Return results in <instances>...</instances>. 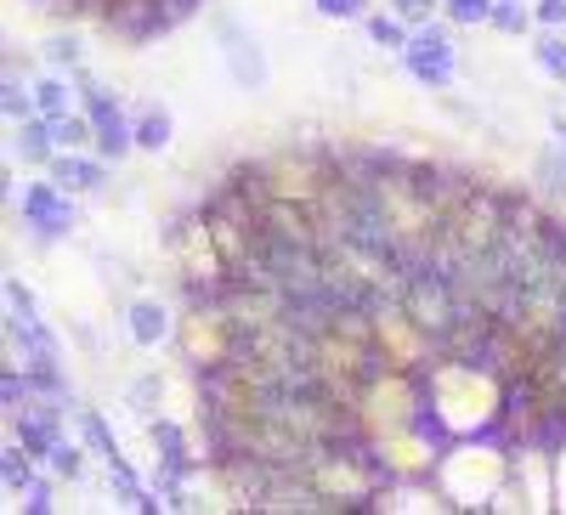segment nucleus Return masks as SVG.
<instances>
[{
	"label": "nucleus",
	"mask_w": 566,
	"mask_h": 515,
	"mask_svg": "<svg viewBox=\"0 0 566 515\" xmlns=\"http://www.w3.org/2000/svg\"><path fill=\"white\" fill-rule=\"evenodd\" d=\"M130 335H136V346H159V340H165V335H176V329L165 323V306L136 301V306H130Z\"/></svg>",
	"instance_id": "nucleus-10"
},
{
	"label": "nucleus",
	"mask_w": 566,
	"mask_h": 515,
	"mask_svg": "<svg viewBox=\"0 0 566 515\" xmlns=\"http://www.w3.org/2000/svg\"><path fill=\"white\" fill-rule=\"evenodd\" d=\"M357 419V442H380L391 431H408V425H424L431 419V402H424V374H397V368H374L368 386L352 408Z\"/></svg>",
	"instance_id": "nucleus-2"
},
{
	"label": "nucleus",
	"mask_w": 566,
	"mask_h": 515,
	"mask_svg": "<svg viewBox=\"0 0 566 515\" xmlns=\"http://www.w3.org/2000/svg\"><path fill=\"white\" fill-rule=\"evenodd\" d=\"M408 69H413L424 85H448V74H453V52H448V40H442V34H431V29H419V34L408 40Z\"/></svg>",
	"instance_id": "nucleus-9"
},
{
	"label": "nucleus",
	"mask_w": 566,
	"mask_h": 515,
	"mask_svg": "<svg viewBox=\"0 0 566 515\" xmlns=\"http://www.w3.org/2000/svg\"><path fill=\"white\" fill-rule=\"evenodd\" d=\"M374 459L391 482H437V464H442V442L431 425H408L374 442Z\"/></svg>",
	"instance_id": "nucleus-8"
},
{
	"label": "nucleus",
	"mask_w": 566,
	"mask_h": 515,
	"mask_svg": "<svg viewBox=\"0 0 566 515\" xmlns=\"http://www.w3.org/2000/svg\"><path fill=\"white\" fill-rule=\"evenodd\" d=\"M510 482V453L476 437H453L437 464V487L448 493L453 509H493V493Z\"/></svg>",
	"instance_id": "nucleus-4"
},
{
	"label": "nucleus",
	"mask_w": 566,
	"mask_h": 515,
	"mask_svg": "<svg viewBox=\"0 0 566 515\" xmlns=\"http://www.w3.org/2000/svg\"><path fill=\"white\" fill-rule=\"evenodd\" d=\"M437 7H448V0H397V18H402L408 29H419V23L431 18Z\"/></svg>",
	"instance_id": "nucleus-14"
},
{
	"label": "nucleus",
	"mask_w": 566,
	"mask_h": 515,
	"mask_svg": "<svg viewBox=\"0 0 566 515\" xmlns=\"http://www.w3.org/2000/svg\"><path fill=\"white\" fill-rule=\"evenodd\" d=\"M244 181L255 187L261 199L272 204H317L328 193V181L340 176V154H306V148H283V154H266L255 165H239Z\"/></svg>",
	"instance_id": "nucleus-3"
},
{
	"label": "nucleus",
	"mask_w": 566,
	"mask_h": 515,
	"mask_svg": "<svg viewBox=\"0 0 566 515\" xmlns=\"http://www.w3.org/2000/svg\"><path fill=\"white\" fill-rule=\"evenodd\" d=\"M328 18H363V0H317Z\"/></svg>",
	"instance_id": "nucleus-15"
},
{
	"label": "nucleus",
	"mask_w": 566,
	"mask_h": 515,
	"mask_svg": "<svg viewBox=\"0 0 566 515\" xmlns=\"http://www.w3.org/2000/svg\"><path fill=\"white\" fill-rule=\"evenodd\" d=\"M170 266H176V277H181L187 301H221V295L232 290V266H227L216 232H210L205 204L170 227Z\"/></svg>",
	"instance_id": "nucleus-5"
},
{
	"label": "nucleus",
	"mask_w": 566,
	"mask_h": 515,
	"mask_svg": "<svg viewBox=\"0 0 566 515\" xmlns=\"http://www.w3.org/2000/svg\"><path fill=\"white\" fill-rule=\"evenodd\" d=\"M424 402H431V425L442 437H482L499 431L510 386L499 368L476 357H437L424 368Z\"/></svg>",
	"instance_id": "nucleus-1"
},
{
	"label": "nucleus",
	"mask_w": 566,
	"mask_h": 515,
	"mask_svg": "<svg viewBox=\"0 0 566 515\" xmlns=\"http://www.w3.org/2000/svg\"><path fill=\"white\" fill-rule=\"evenodd\" d=\"M176 346L187 357V368H221L244 351V329L232 323V312L221 301H187V312L176 317Z\"/></svg>",
	"instance_id": "nucleus-7"
},
{
	"label": "nucleus",
	"mask_w": 566,
	"mask_h": 515,
	"mask_svg": "<svg viewBox=\"0 0 566 515\" xmlns=\"http://www.w3.org/2000/svg\"><path fill=\"white\" fill-rule=\"evenodd\" d=\"M136 148H170V114L165 108H148V114H142L136 119Z\"/></svg>",
	"instance_id": "nucleus-11"
},
{
	"label": "nucleus",
	"mask_w": 566,
	"mask_h": 515,
	"mask_svg": "<svg viewBox=\"0 0 566 515\" xmlns=\"http://www.w3.org/2000/svg\"><path fill=\"white\" fill-rule=\"evenodd\" d=\"M555 509H566V448L555 453Z\"/></svg>",
	"instance_id": "nucleus-16"
},
{
	"label": "nucleus",
	"mask_w": 566,
	"mask_h": 515,
	"mask_svg": "<svg viewBox=\"0 0 566 515\" xmlns=\"http://www.w3.org/2000/svg\"><path fill=\"white\" fill-rule=\"evenodd\" d=\"M368 312H374V357H380V368L424 374L442 357V340L424 329L402 301H368Z\"/></svg>",
	"instance_id": "nucleus-6"
},
{
	"label": "nucleus",
	"mask_w": 566,
	"mask_h": 515,
	"mask_svg": "<svg viewBox=\"0 0 566 515\" xmlns=\"http://www.w3.org/2000/svg\"><path fill=\"white\" fill-rule=\"evenodd\" d=\"M52 176H57V181H80V187L103 181V170H97V165H80V159H63V154L52 159Z\"/></svg>",
	"instance_id": "nucleus-13"
},
{
	"label": "nucleus",
	"mask_w": 566,
	"mask_h": 515,
	"mask_svg": "<svg viewBox=\"0 0 566 515\" xmlns=\"http://www.w3.org/2000/svg\"><path fill=\"white\" fill-rule=\"evenodd\" d=\"M538 23H566V0H538Z\"/></svg>",
	"instance_id": "nucleus-17"
},
{
	"label": "nucleus",
	"mask_w": 566,
	"mask_h": 515,
	"mask_svg": "<svg viewBox=\"0 0 566 515\" xmlns=\"http://www.w3.org/2000/svg\"><path fill=\"white\" fill-rule=\"evenodd\" d=\"M488 23L493 29H504V34H527V12H515V0H493V12H488Z\"/></svg>",
	"instance_id": "nucleus-12"
}]
</instances>
